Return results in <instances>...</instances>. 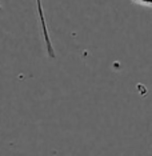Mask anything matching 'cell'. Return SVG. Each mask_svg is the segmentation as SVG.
<instances>
[{"instance_id":"6da1fadb","label":"cell","mask_w":152,"mask_h":156,"mask_svg":"<svg viewBox=\"0 0 152 156\" xmlns=\"http://www.w3.org/2000/svg\"><path fill=\"white\" fill-rule=\"evenodd\" d=\"M132 2L137 3V4H141V5H152V0H132Z\"/></svg>"},{"instance_id":"7a4b0ae2","label":"cell","mask_w":152,"mask_h":156,"mask_svg":"<svg viewBox=\"0 0 152 156\" xmlns=\"http://www.w3.org/2000/svg\"><path fill=\"white\" fill-rule=\"evenodd\" d=\"M0 9H2V7H0Z\"/></svg>"}]
</instances>
